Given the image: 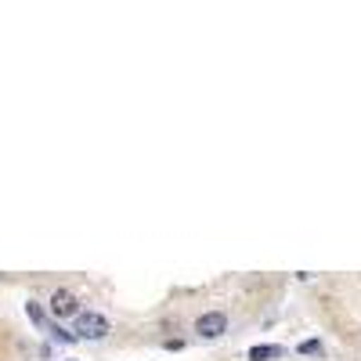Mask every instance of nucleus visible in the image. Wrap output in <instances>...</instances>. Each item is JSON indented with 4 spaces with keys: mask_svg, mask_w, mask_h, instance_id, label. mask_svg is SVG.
I'll return each instance as SVG.
<instances>
[{
    "mask_svg": "<svg viewBox=\"0 0 361 361\" xmlns=\"http://www.w3.org/2000/svg\"><path fill=\"white\" fill-rule=\"evenodd\" d=\"M25 314H29L33 325H47V314H44V307L37 304V300H29V304H25Z\"/></svg>",
    "mask_w": 361,
    "mask_h": 361,
    "instance_id": "39448f33",
    "label": "nucleus"
},
{
    "mask_svg": "<svg viewBox=\"0 0 361 361\" xmlns=\"http://www.w3.org/2000/svg\"><path fill=\"white\" fill-rule=\"evenodd\" d=\"M318 350H322V343H318V340H307L304 347H300V354H318Z\"/></svg>",
    "mask_w": 361,
    "mask_h": 361,
    "instance_id": "0eeeda50",
    "label": "nucleus"
},
{
    "mask_svg": "<svg viewBox=\"0 0 361 361\" xmlns=\"http://www.w3.org/2000/svg\"><path fill=\"white\" fill-rule=\"evenodd\" d=\"M47 307H51L54 318H76V314H80V300H76V293H69V289H54Z\"/></svg>",
    "mask_w": 361,
    "mask_h": 361,
    "instance_id": "7ed1b4c3",
    "label": "nucleus"
},
{
    "mask_svg": "<svg viewBox=\"0 0 361 361\" xmlns=\"http://www.w3.org/2000/svg\"><path fill=\"white\" fill-rule=\"evenodd\" d=\"M195 336L199 340H221V336H228V314L224 311H202L195 318Z\"/></svg>",
    "mask_w": 361,
    "mask_h": 361,
    "instance_id": "f03ea898",
    "label": "nucleus"
},
{
    "mask_svg": "<svg viewBox=\"0 0 361 361\" xmlns=\"http://www.w3.org/2000/svg\"><path fill=\"white\" fill-rule=\"evenodd\" d=\"M62 361H80V357H62Z\"/></svg>",
    "mask_w": 361,
    "mask_h": 361,
    "instance_id": "6e6552de",
    "label": "nucleus"
},
{
    "mask_svg": "<svg viewBox=\"0 0 361 361\" xmlns=\"http://www.w3.org/2000/svg\"><path fill=\"white\" fill-rule=\"evenodd\" d=\"M51 340H58V343H76V336H73V333H66L62 325H51Z\"/></svg>",
    "mask_w": 361,
    "mask_h": 361,
    "instance_id": "423d86ee",
    "label": "nucleus"
},
{
    "mask_svg": "<svg viewBox=\"0 0 361 361\" xmlns=\"http://www.w3.org/2000/svg\"><path fill=\"white\" fill-rule=\"evenodd\" d=\"M112 333V322L102 314V311H80L76 314V325H73V336L76 340H105Z\"/></svg>",
    "mask_w": 361,
    "mask_h": 361,
    "instance_id": "f257e3e1",
    "label": "nucleus"
},
{
    "mask_svg": "<svg viewBox=\"0 0 361 361\" xmlns=\"http://www.w3.org/2000/svg\"><path fill=\"white\" fill-rule=\"evenodd\" d=\"M282 354H286V347H279V343H257V347H250V361H275Z\"/></svg>",
    "mask_w": 361,
    "mask_h": 361,
    "instance_id": "20e7f679",
    "label": "nucleus"
}]
</instances>
